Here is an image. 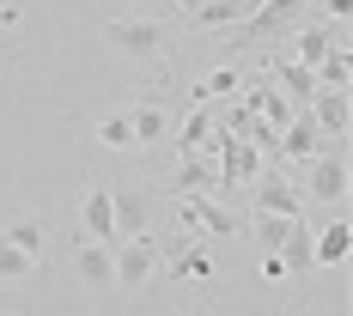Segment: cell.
Segmentation results:
<instances>
[{"label":"cell","instance_id":"1","mask_svg":"<svg viewBox=\"0 0 353 316\" xmlns=\"http://www.w3.org/2000/svg\"><path fill=\"white\" fill-rule=\"evenodd\" d=\"M305 12H311V0H256V6H250V19H244L232 36H238L244 49H256V43H281L286 31H299V25H305Z\"/></svg>","mask_w":353,"mask_h":316},{"label":"cell","instance_id":"2","mask_svg":"<svg viewBox=\"0 0 353 316\" xmlns=\"http://www.w3.org/2000/svg\"><path fill=\"white\" fill-rule=\"evenodd\" d=\"M104 43L116 49V55H128V61H159L165 43H171V31H165V19L134 12V19H110V25H104Z\"/></svg>","mask_w":353,"mask_h":316},{"label":"cell","instance_id":"3","mask_svg":"<svg viewBox=\"0 0 353 316\" xmlns=\"http://www.w3.org/2000/svg\"><path fill=\"white\" fill-rule=\"evenodd\" d=\"M159 262H165V249H159L152 231H146V238H116V244H110V268H116V286H122V292H141V286L159 274Z\"/></svg>","mask_w":353,"mask_h":316},{"label":"cell","instance_id":"4","mask_svg":"<svg viewBox=\"0 0 353 316\" xmlns=\"http://www.w3.org/2000/svg\"><path fill=\"white\" fill-rule=\"evenodd\" d=\"M299 201L305 207H335V201H347V158L341 152H323L305 165V182H299Z\"/></svg>","mask_w":353,"mask_h":316},{"label":"cell","instance_id":"5","mask_svg":"<svg viewBox=\"0 0 353 316\" xmlns=\"http://www.w3.org/2000/svg\"><path fill=\"white\" fill-rule=\"evenodd\" d=\"M250 195H256V213H274V219H305L299 182H292L281 165H262V171H256V182H250Z\"/></svg>","mask_w":353,"mask_h":316},{"label":"cell","instance_id":"6","mask_svg":"<svg viewBox=\"0 0 353 316\" xmlns=\"http://www.w3.org/2000/svg\"><path fill=\"white\" fill-rule=\"evenodd\" d=\"M176 213H183V225L195 238H238L244 231V219L225 207L219 195H189V201H176Z\"/></svg>","mask_w":353,"mask_h":316},{"label":"cell","instance_id":"7","mask_svg":"<svg viewBox=\"0 0 353 316\" xmlns=\"http://www.w3.org/2000/svg\"><path fill=\"white\" fill-rule=\"evenodd\" d=\"M323 152H329V140L317 134L311 109H299V116L281 128V140H274V165H299V171H305V165H311V158H323Z\"/></svg>","mask_w":353,"mask_h":316},{"label":"cell","instance_id":"8","mask_svg":"<svg viewBox=\"0 0 353 316\" xmlns=\"http://www.w3.org/2000/svg\"><path fill=\"white\" fill-rule=\"evenodd\" d=\"M110 213H116V238H146V225H152V189L146 182H116L110 189Z\"/></svg>","mask_w":353,"mask_h":316},{"label":"cell","instance_id":"9","mask_svg":"<svg viewBox=\"0 0 353 316\" xmlns=\"http://www.w3.org/2000/svg\"><path fill=\"white\" fill-rule=\"evenodd\" d=\"M171 255V280H195V286H213L219 280V268H213V255L195 238H171V244H159Z\"/></svg>","mask_w":353,"mask_h":316},{"label":"cell","instance_id":"10","mask_svg":"<svg viewBox=\"0 0 353 316\" xmlns=\"http://www.w3.org/2000/svg\"><path fill=\"white\" fill-rule=\"evenodd\" d=\"M79 244H116V213H110V189H85L79 201Z\"/></svg>","mask_w":353,"mask_h":316},{"label":"cell","instance_id":"11","mask_svg":"<svg viewBox=\"0 0 353 316\" xmlns=\"http://www.w3.org/2000/svg\"><path fill=\"white\" fill-rule=\"evenodd\" d=\"M311 122H317L323 140H347V128H353L347 92H317V98H311Z\"/></svg>","mask_w":353,"mask_h":316},{"label":"cell","instance_id":"12","mask_svg":"<svg viewBox=\"0 0 353 316\" xmlns=\"http://www.w3.org/2000/svg\"><path fill=\"white\" fill-rule=\"evenodd\" d=\"M171 195L176 201H189V195H219V165H213V158H176Z\"/></svg>","mask_w":353,"mask_h":316},{"label":"cell","instance_id":"13","mask_svg":"<svg viewBox=\"0 0 353 316\" xmlns=\"http://www.w3.org/2000/svg\"><path fill=\"white\" fill-rule=\"evenodd\" d=\"M335 49H353V43H347L341 31H335V25H305V31H299V55H292V61H299V67H311V73H317L323 61L335 55Z\"/></svg>","mask_w":353,"mask_h":316},{"label":"cell","instance_id":"14","mask_svg":"<svg viewBox=\"0 0 353 316\" xmlns=\"http://www.w3.org/2000/svg\"><path fill=\"white\" fill-rule=\"evenodd\" d=\"M347 249H353V225H347V219H335V225L311 231V268H341Z\"/></svg>","mask_w":353,"mask_h":316},{"label":"cell","instance_id":"15","mask_svg":"<svg viewBox=\"0 0 353 316\" xmlns=\"http://www.w3.org/2000/svg\"><path fill=\"white\" fill-rule=\"evenodd\" d=\"M189 19H195L201 31H238V25L250 19V0H195Z\"/></svg>","mask_w":353,"mask_h":316},{"label":"cell","instance_id":"16","mask_svg":"<svg viewBox=\"0 0 353 316\" xmlns=\"http://www.w3.org/2000/svg\"><path fill=\"white\" fill-rule=\"evenodd\" d=\"M213 128H219V122H213V104L189 109V116H183V128H176V158H195V152L208 146V134H213Z\"/></svg>","mask_w":353,"mask_h":316},{"label":"cell","instance_id":"17","mask_svg":"<svg viewBox=\"0 0 353 316\" xmlns=\"http://www.w3.org/2000/svg\"><path fill=\"white\" fill-rule=\"evenodd\" d=\"M281 268L286 280H311L317 268H311V225H292V238L281 244Z\"/></svg>","mask_w":353,"mask_h":316},{"label":"cell","instance_id":"18","mask_svg":"<svg viewBox=\"0 0 353 316\" xmlns=\"http://www.w3.org/2000/svg\"><path fill=\"white\" fill-rule=\"evenodd\" d=\"M73 268L85 286H116V268H110V249L104 244H79L73 249Z\"/></svg>","mask_w":353,"mask_h":316},{"label":"cell","instance_id":"19","mask_svg":"<svg viewBox=\"0 0 353 316\" xmlns=\"http://www.w3.org/2000/svg\"><path fill=\"white\" fill-rule=\"evenodd\" d=\"M128 128H134V146H159L165 140V104L159 98H141V109L128 116Z\"/></svg>","mask_w":353,"mask_h":316},{"label":"cell","instance_id":"20","mask_svg":"<svg viewBox=\"0 0 353 316\" xmlns=\"http://www.w3.org/2000/svg\"><path fill=\"white\" fill-rule=\"evenodd\" d=\"M238 85H244V73H238V67H213L189 98H195V109H201V104H219V98H238Z\"/></svg>","mask_w":353,"mask_h":316},{"label":"cell","instance_id":"21","mask_svg":"<svg viewBox=\"0 0 353 316\" xmlns=\"http://www.w3.org/2000/svg\"><path fill=\"white\" fill-rule=\"evenodd\" d=\"M0 238H6V244L19 249V255H43V244H49V231H43V219H12V225H6V231H0Z\"/></svg>","mask_w":353,"mask_h":316},{"label":"cell","instance_id":"22","mask_svg":"<svg viewBox=\"0 0 353 316\" xmlns=\"http://www.w3.org/2000/svg\"><path fill=\"white\" fill-rule=\"evenodd\" d=\"M347 85H353V49H335L317 67V92H347Z\"/></svg>","mask_w":353,"mask_h":316},{"label":"cell","instance_id":"23","mask_svg":"<svg viewBox=\"0 0 353 316\" xmlns=\"http://www.w3.org/2000/svg\"><path fill=\"white\" fill-rule=\"evenodd\" d=\"M292 225H305V219H274V213H256V244H262V255H281V244L292 238Z\"/></svg>","mask_w":353,"mask_h":316},{"label":"cell","instance_id":"24","mask_svg":"<svg viewBox=\"0 0 353 316\" xmlns=\"http://www.w3.org/2000/svg\"><path fill=\"white\" fill-rule=\"evenodd\" d=\"M98 146H110V152H134V128H128V116H122V109L98 116Z\"/></svg>","mask_w":353,"mask_h":316},{"label":"cell","instance_id":"25","mask_svg":"<svg viewBox=\"0 0 353 316\" xmlns=\"http://www.w3.org/2000/svg\"><path fill=\"white\" fill-rule=\"evenodd\" d=\"M31 268H37L31 255H19V249H12L6 238H0V286H19L25 274H31Z\"/></svg>","mask_w":353,"mask_h":316},{"label":"cell","instance_id":"26","mask_svg":"<svg viewBox=\"0 0 353 316\" xmlns=\"http://www.w3.org/2000/svg\"><path fill=\"white\" fill-rule=\"evenodd\" d=\"M19 25V6H0V31H12Z\"/></svg>","mask_w":353,"mask_h":316},{"label":"cell","instance_id":"27","mask_svg":"<svg viewBox=\"0 0 353 316\" xmlns=\"http://www.w3.org/2000/svg\"><path fill=\"white\" fill-rule=\"evenodd\" d=\"M353 12V0H329V19H347Z\"/></svg>","mask_w":353,"mask_h":316},{"label":"cell","instance_id":"28","mask_svg":"<svg viewBox=\"0 0 353 316\" xmlns=\"http://www.w3.org/2000/svg\"><path fill=\"white\" fill-rule=\"evenodd\" d=\"M250 6H256V0H250Z\"/></svg>","mask_w":353,"mask_h":316},{"label":"cell","instance_id":"29","mask_svg":"<svg viewBox=\"0 0 353 316\" xmlns=\"http://www.w3.org/2000/svg\"><path fill=\"white\" fill-rule=\"evenodd\" d=\"M189 6H195V0H189Z\"/></svg>","mask_w":353,"mask_h":316}]
</instances>
